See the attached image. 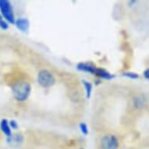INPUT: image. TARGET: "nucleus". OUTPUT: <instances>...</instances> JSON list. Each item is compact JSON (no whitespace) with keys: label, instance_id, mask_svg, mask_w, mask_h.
<instances>
[{"label":"nucleus","instance_id":"1","mask_svg":"<svg viewBox=\"0 0 149 149\" xmlns=\"http://www.w3.org/2000/svg\"><path fill=\"white\" fill-rule=\"evenodd\" d=\"M31 84L24 81H17L12 86L13 95L16 100L19 102H24L27 100L31 93Z\"/></svg>","mask_w":149,"mask_h":149},{"label":"nucleus","instance_id":"2","mask_svg":"<svg viewBox=\"0 0 149 149\" xmlns=\"http://www.w3.org/2000/svg\"><path fill=\"white\" fill-rule=\"evenodd\" d=\"M38 82L42 88H49L54 85L56 82V78L50 71L42 70L38 74Z\"/></svg>","mask_w":149,"mask_h":149},{"label":"nucleus","instance_id":"3","mask_svg":"<svg viewBox=\"0 0 149 149\" xmlns=\"http://www.w3.org/2000/svg\"><path fill=\"white\" fill-rule=\"evenodd\" d=\"M120 146L119 141L115 135H104L99 141L100 149H118Z\"/></svg>","mask_w":149,"mask_h":149},{"label":"nucleus","instance_id":"4","mask_svg":"<svg viewBox=\"0 0 149 149\" xmlns=\"http://www.w3.org/2000/svg\"><path fill=\"white\" fill-rule=\"evenodd\" d=\"M0 10L3 13V17H5L6 20H7L8 22L15 24L14 14L13 11L12 5L9 1H6V0L0 1Z\"/></svg>","mask_w":149,"mask_h":149},{"label":"nucleus","instance_id":"5","mask_svg":"<svg viewBox=\"0 0 149 149\" xmlns=\"http://www.w3.org/2000/svg\"><path fill=\"white\" fill-rule=\"evenodd\" d=\"M15 24H16L17 28L20 30V31L26 32L29 29V20L26 18H19L15 21Z\"/></svg>","mask_w":149,"mask_h":149},{"label":"nucleus","instance_id":"6","mask_svg":"<svg viewBox=\"0 0 149 149\" xmlns=\"http://www.w3.org/2000/svg\"><path fill=\"white\" fill-rule=\"evenodd\" d=\"M77 67L79 70L88 72V73H90L91 74H94V75H95L96 68H97L95 66H94L91 63H80L77 64Z\"/></svg>","mask_w":149,"mask_h":149},{"label":"nucleus","instance_id":"7","mask_svg":"<svg viewBox=\"0 0 149 149\" xmlns=\"http://www.w3.org/2000/svg\"><path fill=\"white\" fill-rule=\"evenodd\" d=\"M7 141L13 146H19L20 144H22L24 137L20 134H15L13 135H11L10 137H8Z\"/></svg>","mask_w":149,"mask_h":149},{"label":"nucleus","instance_id":"8","mask_svg":"<svg viewBox=\"0 0 149 149\" xmlns=\"http://www.w3.org/2000/svg\"><path fill=\"white\" fill-rule=\"evenodd\" d=\"M95 75H96L98 77H100V78L105 79V80H111V79L115 77V76L113 75V74H111L109 72H108L107 70H105L104 69L101 68H96Z\"/></svg>","mask_w":149,"mask_h":149},{"label":"nucleus","instance_id":"9","mask_svg":"<svg viewBox=\"0 0 149 149\" xmlns=\"http://www.w3.org/2000/svg\"><path fill=\"white\" fill-rule=\"evenodd\" d=\"M1 130H3V132L6 135V137H10L12 135V131H11V128L10 127V124L6 120H3L0 124Z\"/></svg>","mask_w":149,"mask_h":149},{"label":"nucleus","instance_id":"10","mask_svg":"<svg viewBox=\"0 0 149 149\" xmlns=\"http://www.w3.org/2000/svg\"><path fill=\"white\" fill-rule=\"evenodd\" d=\"M82 83H83L84 87L85 88L86 97H87V98H90L91 95V91H92V84L87 81H83Z\"/></svg>","mask_w":149,"mask_h":149},{"label":"nucleus","instance_id":"11","mask_svg":"<svg viewBox=\"0 0 149 149\" xmlns=\"http://www.w3.org/2000/svg\"><path fill=\"white\" fill-rule=\"evenodd\" d=\"M123 76L127 77L128 78L133 79V80L139 78V75L137 73H134V72H126V73H123Z\"/></svg>","mask_w":149,"mask_h":149},{"label":"nucleus","instance_id":"12","mask_svg":"<svg viewBox=\"0 0 149 149\" xmlns=\"http://www.w3.org/2000/svg\"><path fill=\"white\" fill-rule=\"evenodd\" d=\"M79 127H80V130H81V133H82L84 135L88 134V127L86 123H80Z\"/></svg>","mask_w":149,"mask_h":149},{"label":"nucleus","instance_id":"13","mask_svg":"<svg viewBox=\"0 0 149 149\" xmlns=\"http://www.w3.org/2000/svg\"><path fill=\"white\" fill-rule=\"evenodd\" d=\"M0 27H1V28L3 30H6V29H7L8 28V24L6 22L5 20H1L0 21Z\"/></svg>","mask_w":149,"mask_h":149},{"label":"nucleus","instance_id":"14","mask_svg":"<svg viewBox=\"0 0 149 149\" xmlns=\"http://www.w3.org/2000/svg\"><path fill=\"white\" fill-rule=\"evenodd\" d=\"M10 127H11L13 129H17L18 128V124L15 120H11L10 123Z\"/></svg>","mask_w":149,"mask_h":149},{"label":"nucleus","instance_id":"15","mask_svg":"<svg viewBox=\"0 0 149 149\" xmlns=\"http://www.w3.org/2000/svg\"><path fill=\"white\" fill-rule=\"evenodd\" d=\"M144 78L146 79V80H148V78H149V70H148V69H147V70H144Z\"/></svg>","mask_w":149,"mask_h":149},{"label":"nucleus","instance_id":"16","mask_svg":"<svg viewBox=\"0 0 149 149\" xmlns=\"http://www.w3.org/2000/svg\"><path fill=\"white\" fill-rule=\"evenodd\" d=\"M79 149H84V148H79Z\"/></svg>","mask_w":149,"mask_h":149}]
</instances>
